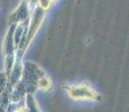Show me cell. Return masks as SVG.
Returning a JSON list of instances; mask_svg holds the SVG:
<instances>
[{
	"instance_id": "7a4b0ae2",
	"label": "cell",
	"mask_w": 129,
	"mask_h": 112,
	"mask_svg": "<svg viewBox=\"0 0 129 112\" xmlns=\"http://www.w3.org/2000/svg\"><path fill=\"white\" fill-rule=\"evenodd\" d=\"M16 112H27L26 109H19V110H17Z\"/></svg>"
},
{
	"instance_id": "6da1fadb",
	"label": "cell",
	"mask_w": 129,
	"mask_h": 112,
	"mask_svg": "<svg viewBox=\"0 0 129 112\" xmlns=\"http://www.w3.org/2000/svg\"><path fill=\"white\" fill-rule=\"evenodd\" d=\"M70 95L76 100H100V96L88 85H78L69 89Z\"/></svg>"
}]
</instances>
